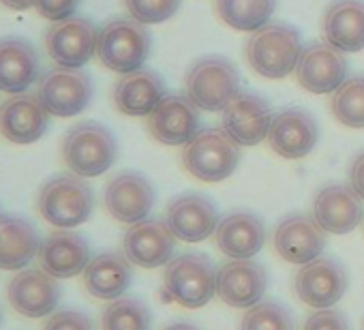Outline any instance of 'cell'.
Masks as SVG:
<instances>
[{"mask_svg": "<svg viewBox=\"0 0 364 330\" xmlns=\"http://www.w3.org/2000/svg\"><path fill=\"white\" fill-rule=\"evenodd\" d=\"M41 238L37 228L22 217H0V268L20 270L39 255Z\"/></svg>", "mask_w": 364, "mask_h": 330, "instance_id": "f1b7e54d", "label": "cell"}, {"mask_svg": "<svg viewBox=\"0 0 364 330\" xmlns=\"http://www.w3.org/2000/svg\"><path fill=\"white\" fill-rule=\"evenodd\" d=\"M347 78V60L332 43L315 41L302 48L296 65L298 84L313 95L334 92Z\"/></svg>", "mask_w": 364, "mask_h": 330, "instance_id": "8fae6325", "label": "cell"}, {"mask_svg": "<svg viewBox=\"0 0 364 330\" xmlns=\"http://www.w3.org/2000/svg\"><path fill=\"white\" fill-rule=\"evenodd\" d=\"M323 35L341 52L364 50V0H334L323 14Z\"/></svg>", "mask_w": 364, "mask_h": 330, "instance_id": "4316f807", "label": "cell"}, {"mask_svg": "<svg viewBox=\"0 0 364 330\" xmlns=\"http://www.w3.org/2000/svg\"><path fill=\"white\" fill-rule=\"evenodd\" d=\"M300 54V35L287 24H266L257 28L247 43V60L251 69L268 80H281L296 71Z\"/></svg>", "mask_w": 364, "mask_h": 330, "instance_id": "8992f818", "label": "cell"}, {"mask_svg": "<svg viewBox=\"0 0 364 330\" xmlns=\"http://www.w3.org/2000/svg\"><path fill=\"white\" fill-rule=\"evenodd\" d=\"M215 9L230 28L255 33L272 18L277 0H215Z\"/></svg>", "mask_w": 364, "mask_h": 330, "instance_id": "f546056e", "label": "cell"}, {"mask_svg": "<svg viewBox=\"0 0 364 330\" xmlns=\"http://www.w3.org/2000/svg\"><path fill=\"white\" fill-rule=\"evenodd\" d=\"M150 309L139 298H116L105 311L103 330H150Z\"/></svg>", "mask_w": 364, "mask_h": 330, "instance_id": "1f68e13d", "label": "cell"}, {"mask_svg": "<svg viewBox=\"0 0 364 330\" xmlns=\"http://www.w3.org/2000/svg\"><path fill=\"white\" fill-rule=\"evenodd\" d=\"M154 198V187L146 176L139 172H120L107 183L103 204L116 221L133 225L150 215Z\"/></svg>", "mask_w": 364, "mask_h": 330, "instance_id": "5bb4252c", "label": "cell"}, {"mask_svg": "<svg viewBox=\"0 0 364 330\" xmlns=\"http://www.w3.org/2000/svg\"><path fill=\"white\" fill-rule=\"evenodd\" d=\"M240 161V144L225 129H200L182 148L185 170L204 183H219L234 174Z\"/></svg>", "mask_w": 364, "mask_h": 330, "instance_id": "7a4b0ae2", "label": "cell"}, {"mask_svg": "<svg viewBox=\"0 0 364 330\" xmlns=\"http://www.w3.org/2000/svg\"><path fill=\"white\" fill-rule=\"evenodd\" d=\"M116 159L118 142L105 124L92 120L80 122L71 127L63 139V161L73 174L82 179L105 174Z\"/></svg>", "mask_w": 364, "mask_h": 330, "instance_id": "6da1fadb", "label": "cell"}, {"mask_svg": "<svg viewBox=\"0 0 364 330\" xmlns=\"http://www.w3.org/2000/svg\"><path fill=\"white\" fill-rule=\"evenodd\" d=\"M163 330H200L198 326H193V324H185V321H178V324H169L167 328H163Z\"/></svg>", "mask_w": 364, "mask_h": 330, "instance_id": "ab89813d", "label": "cell"}, {"mask_svg": "<svg viewBox=\"0 0 364 330\" xmlns=\"http://www.w3.org/2000/svg\"><path fill=\"white\" fill-rule=\"evenodd\" d=\"M152 37L146 24L133 18H116L99 28L97 56L109 71L131 73L144 67Z\"/></svg>", "mask_w": 364, "mask_h": 330, "instance_id": "5b68a950", "label": "cell"}, {"mask_svg": "<svg viewBox=\"0 0 364 330\" xmlns=\"http://www.w3.org/2000/svg\"><path fill=\"white\" fill-rule=\"evenodd\" d=\"M35 0H0V5H5L11 11H26L33 7Z\"/></svg>", "mask_w": 364, "mask_h": 330, "instance_id": "f35d334b", "label": "cell"}, {"mask_svg": "<svg viewBox=\"0 0 364 330\" xmlns=\"http://www.w3.org/2000/svg\"><path fill=\"white\" fill-rule=\"evenodd\" d=\"M187 97L204 112H223L240 92V73L223 56H204L191 65L185 78Z\"/></svg>", "mask_w": 364, "mask_h": 330, "instance_id": "52a82bcc", "label": "cell"}, {"mask_svg": "<svg viewBox=\"0 0 364 330\" xmlns=\"http://www.w3.org/2000/svg\"><path fill=\"white\" fill-rule=\"evenodd\" d=\"M50 112L37 95L20 92L0 103V135L11 144H35L48 133Z\"/></svg>", "mask_w": 364, "mask_h": 330, "instance_id": "4fadbf2b", "label": "cell"}, {"mask_svg": "<svg viewBox=\"0 0 364 330\" xmlns=\"http://www.w3.org/2000/svg\"><path fill=\"white\" fill-rule=\"evenodd\" d=\"M7 294L11 307L26 317H46L60 302V285L43 268H28L16 275L9 281Z\"/></svg>", "mask_w": 364, "mask_h": 330, "instance_id": "44dd1931", "label": "cell"}, {"mask_svg": "<svg viewBox=\"0 0 364 330\" xmlns=\"http://www.w3.org/2000/svg\"><path fill=\"white\" fill-rule=\"evenodd\" d=\"M90 262V247L77 232L58 230L41 240L39 264L56 279H71L86 270Z\"/></svg>", "mask_w": 364, "mask_h": 330, "instance_id": "cb8c5ba5", "label": "cell"}, {"mask_svg": "<svg viewBox=\"0 0 364 330\" xmlns=\"http://www.w3.org/2000/svg\"><path fill=\"white\" fill-rule=\"evenodd\" d=\"M362 215V202L347 185H328L315 196L313 217L328 234H349L358 228Z\"/></svg>", "mask_w": 364, "mask_h": 330, "instance_id": "603a6c76", "label": "cell"}, {"mask_svg": "<svg viewBox=\"0 0 364 330\" xmlns=\"http://www.w3.org/2000/svg\"><path fill=\"white\" fill-rule=\"evenodd\" d=\"M43 330H95V324L80 311H58L48 319Z\"/></svg>", "mask_w": 364, "mask_h": 330, "instance_id": "d590c367", "label": "cell"}, {"mask_svg": "<svg viewBox=\"0 0 364 330\" xmlns=\"http://www.w3.org/2000/svg\"><path fill=\"white\" fill-rule=\"evenodd\" d=\"M302 330H349V324L343 313L332 309H321L304 321Z\"/></svg>", "mask_w": 364, "mask_h": 330, "instance_id": "8d00e7d4", "label": "cell"}, {"mask_svg": "<svg viewBox=\"0 0 364 330\" xmlns=\"http://www.w3.org/2000/svg\"><path fill=\"white\" fill-rule=\"evenodd\" d=\"M133 281L131 262L127 255L107 251L92 257L84 270V285L90 296L101 300L120 298Z\"/></svg>", "mask_w": 364, "mask_h": 330, "instance_id": "83f0119b", "label": "cell"}, {"mask_svg": "<svg viewBox=\"0 0 364 330\" xmlns=\"http://www.w3.org/2000/svg\"><path fill=\"white\" fill-rule=\"evenodd\" d=\"M270 103L255 92H238L223 110V129L240 146H257L268 137L272 122Z\"/></svg>", "mask_w": 364, "mask_h": 330, "instance_id": "ac0fdd59", "label": "cell"}, {"mask_svg": "<svg viewBox=\"0 0 364 330\" xmlns=\"http://www.w3.org/2000/svg\"><path fill=\"white\" fill-rule=\"evenodd\" d=\"M215 240L221 253L232 260H251L266 243L264 221L253 213H230L215 230Z\"/></svg>", "mask_w": 364, "mask_h": 330, "instance_id": "d4e9b609", "label": "cell"}, {"mask_svg": "<svg viewBox=\"0 0 364 330\" xmlns=\"http://www.w3.org/2000/svg\"><path fill=\"white\" fill-rule=\"evenodd\" d=\"M349 185L360 200H364V152H360L349 168Z\"/></svg>", "mask_w": 364, "mask_h": 330, "instance_id": "74e56055", "label": "cell"}, {"mask_svg": "<svg viewBox=\"0 0 364 330\" xmlns=\"http://www.w3.org/2000/svg\"><path fill=\"white\" fill-rule=\"evenodd\" d=\"M37 97L52 116L71 118L90 105L92 80L82 69L56 67L41 75L37 84Z\"/></svg>", "mask_w": 364, "mask_h": 330, "instance_id": "9c48e42d", "label": "cell"}, {"mask_svg": "<svg viewBox=\"0 0 364 330\" xmlns=\"http://www.w3.org/2000/svg\"><path fill=\"white\" fill-rule=\"evenodd\" d=\"M161 75L150 69L122 73L114 86V103L124 116H148L165 97Z\"/></svg>", "mask_w": 364, "mask_h": 330, "instance_id": "484cf974", "label": "cell"}, {"mask_svg": "<svg viewBox=\"0 0 364 330\" xmlns=\"http://www.w3.org/2000/svg\"><path fill=\"white\" fill-rule=\"evenodd\" d=\"M43 65L37 48L24 37L0 39V92L20 95L39 84Z\"/></svg>", "mask_w": 364, "mask_h": 330, "instance_id": "9a60e30c", "label": "cell"}, {"mask_svg": "<svg viewBox=\"0 0 364 330\" xmlns=\"http://www.w3.org/2000/svg\"><path fill=\"white\" fill-rule=\"evenodd\" d=\"M240 330H294V317L279 302H257L245 313Z\"/></svg>", "mask_w": 364, "mask_h": 330, "instance_id": "d6a6232c", "label": "cell"}, {"mask_svg": "<svg viewBox=\"0 0 364 330\" xmlns=\"http://www.w3.org/2000/svg\"><path fill=\"white\" fill-rule=\"evenodd\" d=\"M165 223L178 240L185 243H202L215 234L219 225L217 206L198 193L180 196L169 202L165 213Z\"/></svg>", "mask_w": 364, "mask_h": 330, "instance_id": "d6986e66", "label": "cell"}, {"mask_svg": "<svg viewBox=\"0 0 364 330\" xmlns=\"http://www.w3.org/2000/svg\"><path fill=\"white\" fill-rule=\"evenodd\" d=\"M266 287V268L251 260H234L217 272V294L234 309H251L264 298Z\"/></svg>", "mask_w": 364, "mask_h": 330, "instance_id": "ffe728a7", "label": "cell"}, {"mask_svg": "<svg viewBox=\"0 0 364 330\" xmlns=\"http://www.w3.org/2000/svg\"><path fill=\"white\" fill-rule=\"evenodd\" d=\"M37 206L41 217L50 225L58 230H71L90 219L95 208V196L82 176L60 174L50 179L41 187Z\"/></svg>", "mask_w": 364, "mask_h": 330, "instance_id": "277c9868", "label": "cell"}, {"mask_svg": "<svg viewBox=\"0 0 364 330\" xmlns=\"http://www.w3.org/2000/svg\"><path fill=\"white\" fill-rule=\"evenodd\" d=\"M80 3L82 0H35L33 9L50 22H60L75 16Z\"/></svg>", "mask_w": 364, "mask_h": 330, "instance_id": "e575fe53", "label": "cell"}, {"mask_svg": "<svg viewBox=\"0 0 364 330\" xmlns=\"http://www.w3.org/2000/svg\"><path fill=\"white\" fill-rule=\"evenodd\" d=\"M180 0H124L129 16L141 24H161L176 16Z\"/></svg>", "mask_w": 364, "mask_h": 330, "instance_id": "836d02e7", "label": "cell"}, {"mask_svg": "<svg viewBox=\"0 0 364 330\" xmlns=\"http://www.w3.org/2000/svg\"><path fill=\"white\" fill-rule=\"evenodd\" d=\"M146 118L148 133L165 146H185L200 131V107L180 92L165 95Z\"/></svg>", "mask_w": 364, "mask_h": 330, "instance_id": "30bf717a", "label": "cell"}, {"mask_svg": "<svg viewBox=\"0 0 364 330\" xmlns=\"http://www.w3.org/2000/svg\"><path fill=\"white\" fill-rule=\"evenodd\" d=\"M217 294V270L208 255L185 253L173 257L163 272V298L185 309H200Z\"/></svg>", "mask_w": 364, "mask_h": 330, "instance_id": "3957f363", "label": "cell"}, {"mask_svg": "<svg viewBox=\"0 0 364 330\" xmlns=\"http://www.w3.org/2000/svg\"><path fill=\"white\" fill-rule=\"evenodd\" d=\"M0 217H3V213H0Z\"/></svg>", "mask_w": 364, "mask_h": 330, "instance_id": "60d3db41", "label": "cell"}, {"mask_svg": "<svg viewBox=\"0 0 364 330\" xmlns=\"http://www.w3.org/2000/svg\"><path fill=\"white\" fill-rule=\"evenodd\" d=\"M176 236L169 225L159 219H144L133 223L122 240V251L131 264L139 268H159L171 262Z\"/></svg>", "mask_w": 364, "mask_h": 330, "instance_id": "e0dca14e", "label": "cell"}, {"mask_svg": "<svg viewBox=\"0 0 364 330\" xmlns=\"http://www.w3.org/2000/svg\"><path fill=\"white\" fill-rule=\"evenodd\" d=\"M99 31L88 18L71 16L60 22H52L46 31L43 43L48 56L67 69H82L97 54Z\"/></svg>", "mask_w": 364, "mask_h": 330, "instance_id": "ba28073f", "label": "cell"}, {"mask_svg": "<svg viewBox=\"0 0 364 330\" xmlns=\"http://www.w3.org/2000/svg\"><path fill=\"white\" fill-rule=\"evenodd\" d=\"M332 114L349 129H364V78H349L334 90Z\"/></svg>", "mask_w": 364, "mask_h": 330, "instance_id": "4dcf8cb0", "label": "cell"}, {"mask_svg": "<svg viewBox=\"0 0 364 330\" xmlns=\"http://www.w3.org/2000/svg\"><path fill=\"white\" fill-rule=\"evenodd\" d=\"M347 270L332 257H315L296 275L298 298L313 309H330L347 289Z\"/></svg>", "mask_w": 364, "mask_h": 330, "instance_id": "7c38bea8", "label": "cell"}, {"mask_svg": "<svg viewBox=\"0 0 364 330\" xmlns=\"http://www.w3.org/2000/svg\"><path fill=\"white\" fill-rule=\"evenodd\" d=\"M274 251L289 264H306L321 255L326 236L315 217L289 215L274 230Z\"/></svg>", "mask_w": 364, "mask_h": 330, "instance_id": "7402d4cb", "label": "cell"}, {"mask_svg": "<svg viewBox=\"0 0 364 330\" xmlns=\"http://www.w3.org/2000/svg\"><path fill=\"white\" fill-rule=\"evenodd\" d=\"M317 122L311 112L302 107H285L272 116L268 129L270 148L283 159H302L317 144Z\"/></svg>", "mask_w": 364, "mask_h": 330, "instance_id": "2e32d148", "label": "cell"}]
</instances>
